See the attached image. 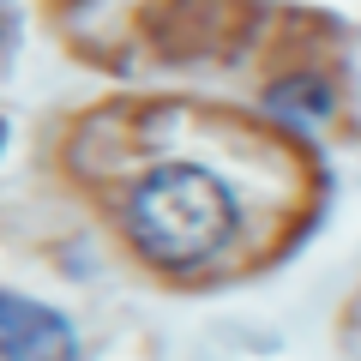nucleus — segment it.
<instances>
[{
	"label": "nucleus",
	"mask_w": 361,
	"mask_h": 361,
	"mask_svg": "<svg viewBox=\"0 0 361 361\" xmlns=\"http://www.w3.org/2000/svg\"><path fill=\"white\" fill-rule=\"evenodd\" d=\"M133 241L151 265L193 271L229 247L235 235V193L199 163H163L133 187Z\"/></svg>",
	"instance_id": "f257e3e1"
},
{
	"label": "nucleus",
	"mask_w": 361,
	"mask_h": 361,
	"mask_svg": "<svg viewBox=\"0 0 361 361\" xmlns=\"http://www.w3.org/2000/svg\"><path fill=\"white\" fill-rule=\"evenodd\" d=\"M0 343H6V361H73V325L30 295H6Z\"/></svg>",
	"instance_id": "f03ea898"
}]
</instances>
